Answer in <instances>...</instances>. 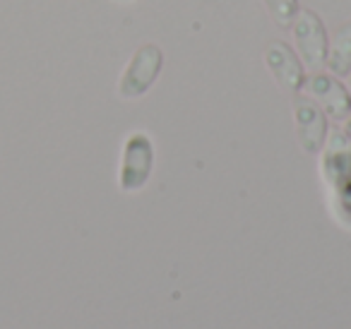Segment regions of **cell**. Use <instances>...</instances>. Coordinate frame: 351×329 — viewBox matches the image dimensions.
<instances>
[{
  "label": "cell",
  "instance_id": "cell-1",
  "mask_svg": "<svg viewBox=\"0 0 351 329\" xmlns=\"http://www.w3.org/2000/svg\"><path fill=\"white\" fill-rule=\"evenodd\" d=\"M164 65V53L159 46L147 44L135 51L132 60L128 63L125 73H123L121 82H118V92L123 99H137L142 94L149 92V87L156 82Z\"/></svg>",
  "mask_w": 351,
  "mask_h": 329
},
{
  "label": "cell",
  "instance_id": "cell-2",
  "mask_svg": "<svg viewBox=\"0 0 351 329\" xmlns=\"http://www.w3.org/2000/svg\"><path fill=\"white\" fill-rule=\"evenodd\" d=\"M293 36H296V46L303 63L308 65V70L317 73L327 60V34L322 20L313 10L298 12L296 25H293Z\"/></svg>",
  "mask_w": 351,
  "mask_h": 329
},
{
  "label": "cell",
  "instance_id": "cell-3",
  "mask_svg": "<svg viewBox=\"0 0 351 329\" xmlns=\"http://www.w3.org/2000/svg\"><path fill=\"white\" fill-rule=\"evenodd\" d=\"M152 161H154V149H152L149 137L142 132L128 137L121 166V188L140 190L152 173Z\"/></svg>",
  "mask_w": 351,
  "mask_h": 329
},
{
  "label": "cell",
  "instance_id": "cell-4",
  "mask_svg": "<svg viewBox=\"0 0 351 329\" xmlns=\"http://www.w3.org/2000/svg\"><path fill=\"white\" fill-rule=\"evenodd\" d=\"M265 60H267V68L272 70L274 80H277L287 92H298V89L303 87V82H306L303 65L289 44H284V41L269 44L267 53H265Z\"/></svg>",
  "mask_w": 351,
  "mask_h": 329
},
{
  "label": "cell",
  "instance_id": "cell-5",
  "mask_svg": "<svg viewBox=\"0 0 351 329\" xmlns=\"http://www.w3.org/2000/svg\"><path fill=\"white\" fill-rule=\"evenodd\" d=\"M296 130H298V140H301L303 149L315 154L320 151L322 142H325V132H327V121L325 113L317 103H313L306 97H296Z\"/></svg>",
  "mask_w": 351,
  "mask_h": 329
},
{
  "label": "cell",
  "instance_id": "cell-6",
  "mask_svg": "<svg viewBox=\"0 0 351 329\" xmlns=\"http://www.w3.org/2000/svg\"><path fill=\"white\" fill-rule=\"evenodd\" d=\"M308 87V92L320 101V106L325 108L330 116L344 118L351 111V94L346 92V87L341 82H337L330 75H317L313 73V77H308L303 82Z\"/></svg>",
  "mask_w": 351,
  "mask_h": 329
},
{
  "label": "cell",
  "instance_id": "cell-7",
  "mask_svg": "<svg viewBox=\"0 0 351 329\" xmlns=\"http://www.w3.org/2000/svg\"><path fill=\"white\" fill-rule=\"evenodd\" d=\"M325 65L337 75V77H346V75L351 73V22H346L344 27H339L332 46H327Z\"/></svg>",
  "mask_w": 351,
  "mask_h": 329
},
{
  "label": "cell",
  "instance_id": "cell-8",
  "mask_svg": "<svg viewBox=\"0 0 351 329\" xmlns=\"http://www.w3.org/2000/svg\"><path fill=\"white\" fill-rule=\"evenodd\" d=\"M265 5H267L272 20L277 22L282 29L293 27L296 15H298V0H265Z\"/></svg>",
  "mask_w": 351,
  "mask_h": 329
},
{
  "label": "cell",
  "instance_id": "cell-9",
  "mask_svg": "<svg viewBox=\"0 0 351 329\" xmlns=\"http://www.w3.org/2000/svg\"><path fill=\"white\" fill-rule=\"evenodd\" d=\"M346 135L351 137V118H349V123H346Z\"/></svg>",
  "mask_w": 351,
  "mask_h": 329
},
{
  "label": "cell",
  "instance_id": "cell-10",
  "mask_svg": "<svg viewBox=\"0 0 351 329\" xmlns=\"http://www.w3.org/2000/svg\"><path fill=\"white\" fill-rule=\"evenodd\" d=\"M349 87H351V73H349Z\"/></svg>",
  "mask_w": 351,
  "mask_h": 329
}]
</instances>
